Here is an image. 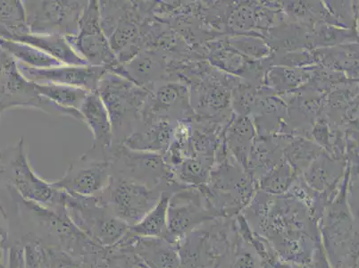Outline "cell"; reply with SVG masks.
Here are the masks:
<instances>
[{"mask_svg": "<svg viewBox=\"0 0 359 268\" xmlns=\"http://www.w3.org/2000/svg\"><path fill=\"white\" fill-rule=\"evenodd\" d=\"M251 231L266 239L285 262L309 267L321 243L318 221L292 194L259 191L241 212Z\"/></svg>", "mask_w": 359, "mask_h": 268, "instance_id": "1", "label": "cell"}, {"mask_svg": "<svg viewBox=\"0 0 359 268\" xmlns=\"http://www.w3.org/2000/svg\"><path fill=\"white\" fill-rule=\"evenodd\" d=\"M153 1L101 0L100 25L121 65H126L143 51V24L151 13Z\"/></svg>", "mask_w": 359, "mask_h": 268, "instance_id": "2", "label": "cell"}, {"mask_svg": "<svg viewBox=\"0 0 359 268\" xmlns=\"http://www.w3.org/2000/svg\"><path fill=\"white\" fill-rule=\"evenodd\" d=\"M321 243L332 268H358V215L349 206L346 186L320 219Z\"/></svg>", "mask_w": 359, "mask_h": 268, "instance_id": "3", "label": "cell"}, {"mask_svg": "<svg viewBox=\"0 0 359 268\" xmlns=\"http://www.w3.org/2000/svg\"><path fill=\"white\" fill-rule=\"evenodd\" d=\"M0 185L13 189L26 201L43 207L65 206V192L55 189L32 168L24 137L0 150Z\"/></svg>", "mask_w": 359, "mask_h": 268, "instance_id": "4", "label": "cell"}, {"mask_svg": "<svg viewBox=\"0 0 359 268\" xmlns=\"http://www.w3.org/2000/svg\"><path fill=\"white\" fill-rule=\"evenodd\" d=\"M97 93L109 113L113 146L123 145L142 122V111L149 91L107 70L101 77Z\"/></svg>", "mask_w": 359, "mask_h": 268, "instance_id": "5", "label": "cell"}, {"mask_svg": "<svg viewBox=\"0 0 359 268\" xmlns=\"http://www.w3.org/2000/svg\"><path fill=\"white\" fill-rule=\"evenodd\" d=\"M237 230L236 217H217L194 229L178 241L179 268H219Z\"/></svg>", "mask_w": 359, "mask_h": 268, "instance_id": "6", "label": "cell"}, {"mask_svg": "<svg viewBox=\"0 0 359 268\" xmlns=\"http://www.w3.org/2000/svg\"><path fill=\"white\" fill-rule=\"evenodd\" d=\"M112 176L129 180L159 192H175L186 188L179 184L172 169L162 155L136 152L125 145L113 146L110 156Z\"/></svg>", "mask_w": 359, "mask_h": 268, "instance_id": "7", "label": "cell"}, {"mask_svg": "<svg viewBox=\"0 0 359 268\" xmlns=\"http://www.w3.org/2000/svg\"><path fill=\"white\" fill-rule=\"evenodd\" d=\"M65 208L75 227L104 250L115 247L128 233L129 225L117 218L96 197L65 194Z\"/></svg>", "mask_w": 359, "mask_h": 268, "instance_id": "8", "label": "cell"}, {"mask_svg": "<svg viewBox=\"0 0 359 268\" xmlns=\"http://www.w3.org/2000/svg\"><path fill=\"white\" fill-rule=\"evenodd\" d=\"M72 48L91 67H105L126 78L123 65L116 60L100 25L99 0H90L81 16L79 30L65 38Z\"/></svg>", "mask_w": 359, "mask_h": 268, "instance_id": "9", "label": "cell"}, {"mask_svg": "<svg viewBox=\"0 0 359 268\" xmlns=\"http://www.w3.org/2000/svg\"><path fill=\"white\" fill-rule=\"evenodd\" d=\"M84 0H26V22L31 34L73 37L79 30Z\"/></svg>", "mask_w": 359, "mask_h": 268, "instance_id": "10", "label": "cell"}, {"mask_svg": "<svg viewBox=\"0 0 359 268\" xmlns=\"http://www.w3.org/2000/svg\"><path fill=\"white\" fill-rule=\"evenodd\" d=\"M219 217L204 189L186 187L169 199L165 240L177 244L194 229Z\"/></svg>", "mask_w": 359, "mask_h": 268, "instance_id": "11", "label": "cell"}, {"mask_svg": "<svg viewBox=\"0 0 359 268\" xmlns=\"http://www.w3.org/2000/svg\"><path fill=\"white\" fill-rule=\"evenodd\" d=\"M161 194L129 180L111 176L109 186L96 198L130 227L155 207Z\"/></svg>", "mask_w": 359, "mask_h": 268, "instance_id": "12", "label": "cell"}, {"mask_svg": "<svg viewBox=\"0 0 359 268\" xmlns=\"http://www.w3.org/2000/svg\"><path fill=\"white\" fill-rule=\"evenodd\" d=\"M15 107L34 109L55 116H68L83 123L79 111L57 106L41 96L32 81L25 79L19 72L15 60L8 65L0 84V117L6 110Z\"/></svg>", "mask_w": 359, "mask_h": 268, "instance_id": "13", "label": "cell"}, {"mask_svg": "<svg viewBox=\"0 0 359 268\" xmlns=\"http://www.w3.org/2000/svg\"><path fill=\"white\" fill-rule=\"evenodd\" d=\"M111 176L110 160L93 159L83 155L71 163L63 177L51 184L68 195L97 197L109 186Z\"/></svg>", "mask_w": 359, "mask_h": 268, "instance_id": "14", "label": "cell"}, {"mask_svg": "<svg viewBox=\"0 0 359 268\" xmlns=\"http://www.w3.org/2000/svg\"><path fill=\"white\" fill-rule=\"evenodd\" d=\"M16 65L22 76L32 83L67 85L81 88L90 93H97L101 77L107 71L105 67L91 65H63L48 69H35L18 62Z\"/></svg>", "mask_w": 359, "mask_h": 268, "instance_id": "15", "label": "cell"}, {"mask_svg": "<svg viewBox=\"0 0 359 268\" xmlns=\"http://www.w3.org/2000/svg\"><path fill=\"white\" fill-rule=\"evenodd\" d=\"M112 248L132 254L146 268H179L177 244L164 238L136 237L127 234Z\"/></svg>", "mask_w": 359, "mask_h": 268, "instance_id": "16", "label": "cell"}, {"mask_svg": "<svg viewBox=\"0 0 359 268\" xmlns=\"http://www.w3.org/2000/svg\"><path fill=\"white\" fill-rule=\"evenodd\" d=\"M187 100V91L184 85L176 81H165L156 85L149 91L144 109L142 111V122L168 121L175 123L184 116Z\"/></svg>", "mask_w": 359, "mask_h": 268, "instance_id": "17", "label": "cell"}, {"mask_svg": "<svg viewBox=\"0 0 359 268\" xmlns=\"http://www.w3.org/2000/svg\"><path fill=\"white\" fill-rule=\"evenodd\" d=\"M80 113L83 123L93 137L91 148L84 153L87 158L110 160L113 148V132L109 113L97 93H89L81 105Z\"/></svg>", "mask_w": 359, "mask_h": 268, "instance_id": "18", "label": "cell"}, {"mask_svg": "<svg viewBox=\"0 0 359 268\" xmlns=\"http://www.w3.org/2000/svg\"><path fill=\"white\" fill-rule=\"evenodd\" d=\"M123 67L127 79L148 91L156 85L171 81L168 58L158 51H142Z\"/></svg>", "mask_w": 359, "mask_h": 268, "instance_id": "19", "label": "cell"}, {"mask_svg": "<svg viewBox=\"0 0 359 268\" xmlns=\"http://www.w3.org/2000/svg\"><path fill=\"white\" fill-rule=\"evenodd\" d=\"M174 126L175 123L162 120L142 123L123 145L136 152L164 156L171 143Z\"/></svg>", "mask_w": 359, "mask_h": 268, "instance_id": "20", "label": "cell"}, {"mask_svg": "<svg viewBox=\"0 0 359 268\" xmlns=\"http://www.w3.org/2000/svg\"><path fill=\"white\" fill-rule=\"evenodd\" d=\"M14 41L32 46L67 65H89L72 48L63 36L26 34Z\"/></svg>", "mask_w": 359, "mask_h": 268, "instance_id": "21", "label": "cell"}, {"mask_svg": "<svg viewBox=\"0 0 359 268\" xmlns=\"http://www.w3.org/2000/svg\"><path fill=\"white\" fill-rule=\"evenodd\" d=\"M29 34L24 1L0 0V39L15 41Z\"/></svg>", "mask_w": 359, "mask_h": 268, "instance_id": "22", "label": "cell"}, {"mask_svg": "<svg viewBox=\"0 0 359 268\" xmlns=\"http://www.w3.org/2000/svg\"><path fill=\"white\" fill-rule=\"evenodd\" d=\"M171 195L170 192H163L155 207L139 223L130 227L127 234L130 236L165 239L168 202Z\"/></svg>", "mask_w": 359, "mask_h": 268, "instance_id": "23", "label": "cell"}, {"mask_svg": "<svg viewBox=\"0 0 359 268\" xmlns=\"http://www.w3.org/2000/svg\"><path fill=\"white\" fill-rule=\"evenodd\" d=\"M0 48L8 52L18 63L35 69H48L64 65L39 48L22 42L0 39Z\"/></svg>", "mask_w": 359, "mask_h": 268, "instance_id": "24", "label": "cell"}, {"mask_svg": "<svg viewBox=\"0 0 359 268\" xmlns=\"http://www.w3.org/2000/svg\"><path fill=\"white\" fill-rule=\"evenodd\" d=\"M36 91L39 93L57 104V106L67 109L79 111L88 94L87 91L81 88L67 86L54 83H35ZM80 112V111H79Z\"/></svg>", "mask_w": 359, "mask_h": 268, "instance_id": "25", "label": "cell"}, {"mask_svg": "<svg viewBox=\"0 0 359 268\" xmlns=\"http://www.w3.org/2000/svg\"><path fill=\"white\" fill-rule=\"evenodd\" d=\"M219 268H263L259 255L250 241L241 233L239 227L229 253L225 257Z\"/></svg>", "mask_w": 359, "mask_h": 268, "instance_id": "26", "label": "cell"}, {"mask_svg": "<svg viewBox=\"0 0 359 268\" xmlns=\"http://www.w3.org/2000/svg\"><path fill=\"white\" fill-rule=\"evenodd\" d=\"M42 255L48 268H90L83 261L65 253L61 248L53 246H43L40 243Z\"/></svg>", "mask_w": 359, "mask_h": 268, "instance_id": "27", "label": "cell"}, {"mask_svg": "<svg viewBox=\"0 0 359 268\" xmlns=\"http://www.w3.org/2000/svg\"><path fill=\"white\" fill-rule=\"evenodd\" d=\"M8 248V267L25 268V251L18 243L9 244Z\"/></svg>", "mask_w": 359, "mask_h": 268, "instance_id": "28", "label": "cell"}, {"mask_svg": "<svg viewBox=\"0 0 359 268\" xmlns=\"http://www.w3.org/2000/svg\"><path fill=\"white\" fill-rule=\"evenodd\" d=\"M9 234H11V224H9L8 212L0 203V243L3 247L8 243Z\"/></svg>", "mask_w": 359, "mask_h": 268, "instance_id": "29", "label": "cell"}, {"mask_svg": "<svg viewBox=\"0 0 359 268\" xmlns=\"http://www.w3.org/2000/svg\"><path fill=\"white\" fill-rule=\"evenodd\" d=\"M6 248L0 243V268L8 267V257H5Z\"/></svg>", "mask_w": 359, "mask_h": 268, "instance_id": "30", "label": "cell"}, {"mask_svg": "<svg viewBox=\"0 0 359 268\" xmlns=\"http://www.w3.org/2000/svg\"><path fill=\"white\" fill-rule=\"evenodd\" d=\"M39 247H40V244H39ZM40 250H41V268H48V266H47V264H46V262H45L43 255H42V253H41V247H40Z\"/></svg>", "mask_w": 359, "mask_h": 268, "instance_id": "31", "label": "cell"}]
</instances>
